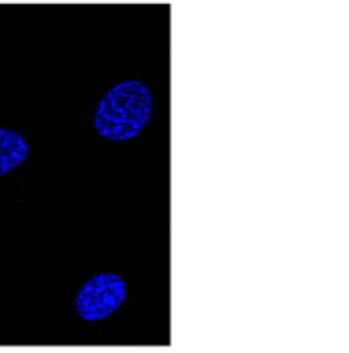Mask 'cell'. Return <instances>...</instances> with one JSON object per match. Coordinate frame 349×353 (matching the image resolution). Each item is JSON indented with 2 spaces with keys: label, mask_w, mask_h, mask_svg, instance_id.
Returning <instances> with one entry per match:
<instances>
[{
  "label": "cell",
  "mask_w": 349,
  "mask_h": 353,
  "mask_svg": "<svg viewBox=\"0 0 349 353\" xmlns=\"http://www.w3.org/2000/svg\"><path fill=\"white\" fill-rule=\"evenodd\" d=\"M150 115V89L139 81H123L101 99L95 113V130L106 139H130L146 128Z\"/></svg>",
  "instance_id": "cell-1"
},
{
  "label": "cell",
  "mask_w": 349,
  "mask_h": 353,
  "mask_svg": "<svg viewBox=\"0 0 349 353\" xmlns=\"http://www.w3.org/2000/svg\"><path fill=\"white\" fill-rule=\"evenodd\" d=\"M126 299V283L117 274H97L81 287L77 313L85 321H101Z\"/></svg>",
  "instance_id": "cell-2"
},
{
  "label": "cell",
  "mask_w": 349,
  "mask_h": 353,
  "mask_svg": "<svg viewBox=\"0 0 349 353\" xmlns=\"http://www.w3.org/2000/svg\"><path fill=\"white\" fill-rule=\"evenodd\" d=\"M25 137L12 130H0V178L27 158Z\"/></svg>",
  "instance_id": "cell-3"
}]
</instances>
